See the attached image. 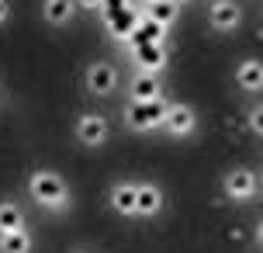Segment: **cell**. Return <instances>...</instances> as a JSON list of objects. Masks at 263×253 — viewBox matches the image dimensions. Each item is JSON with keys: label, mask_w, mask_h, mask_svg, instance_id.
<instances>
[{"label": "cell", "mask_w": 263, "mask_h": 253, "mask_svg": "<svg viewBox=\"0 0 263 253\" xmlns=\"http://www.w3.org/2000/svg\"><path fill=\"white\" fill-rule=\"evenodd\" d=\"M163 132L173 135V139H187V135L197 132V115L191 104H180V101H170V111H166V121H163Z\"/></svg>", "instance_id": "52a82bcc"}, {"label": "cell", "mask_w": 263, "mask_h": 253, "mask_svg": "<svg viewBox=\"0 0 263 253\" xmlns=\"http://www.w3.org/2000/svg\"><path fill=\"white\" fill-rule=\"evenodd\" d=\"M73 4H77L80 11H97L101 7V0H73Z\"/></svg>", "instance_id": "ffe728a7"}, {"label": "cell", "mask_w": 263, "mask_h": 253, "mask_svg": "<svg viewBox=\"0 0 263 253\" xmlns=\"http://www.w3.org/2000/svg\"><path fill=\"white\" fill-rule=\"evenodd\" d=\"M256 246H260V250H263V219H260V222H256Z\"/></svg>", "instance_id": "44dd1931"}, {"label": "cell", "mask_w": 263, "mask_h": 253, "mask_svg": "<svg viewBox=\"0 0 263 253\" xmlns=\"http://www.w3.org/2000/svg\"><path fill=\"white\" fill-rule=\"evenodd\" d=\"M35 250V240L28 229H17V232H4L0 236V253H31Z\"/></svg>", "instance_id": "2e32d148"}, {"label": "cell", "mask_w": 263, "mask_h": 253, "mask_svg": "<svg viewBox=\"0 0 263 253\" xmlns=\"http://www.w3.org/2000/svg\"><path fill=\"white\" fill-rule=\"evenodd\" d=\"M236 87L242 94H263V59H242L236 66Z\"/></svg>", "instance_id": "30bf717a"}, {"label": "cell", "mask_w": 263, "mask_h": 253, "mask_svg": "<svg viewBox=\"0 0 263 253\" xmlns=\"http://www.w3.org/2000/svg\"><path fill=\"white\" fill-rule=\"evenodd\" d=\"M11 0H0V28H4V25H7V21H11Z\"/></svg>", "instance_id": "d6986e66"}, {"label": "cell", "mask_w": 263, "mask_h": 253, "mask_svg": "<svg viewBox=\"0 0 263 253\" xmlns=\"http://www.w3.org/2000/svg\"><path fill=\"white\" fill-rule=\"evenodd\" d=\"M73 132H77V142L80 146H104L107 135H111V121L104 118V115H97V111H90V115H80L77 125H73Z\"/></svg>", "instance_id": "3957f363"}, {"label": "cell", "mask_w": 263, "mask_h": 253, "mask_svg": "<svg viewBox=\"0 0 263 253\" xmlns=\"http://www.w3.org/2000/svg\"><path fill=\"white\" fill-rule=\"evenodd\" d=\"M132 7V0H101V7H97V14L104 17V25H111L118 14H125Z\"/></svg>", "instance_id": "e0dca14e"}, {"label": "cell", "mask_w": 263, "mask_h": 253, "mask_svg": "<svg viewBox=\"0 0 263 253\" xmlns=\"http://www.w3.org/2000/svg\"><path fill=\"white\" fill-rule=\"evenodd\" d=\"M159 212H163V191H159V184L142 180V184L135 187V215H142V219H156Z\"/></svg>", "instance_id": "9c48e42d"}, {"label": "cell", "mask_w": 263, "mask_h": 253, "mask_svg": "<svg viewBox=\"0 0 263 253\" xmlns=\"http://www.w3.org/2000/svg\"><path fill=\"white\" fill-rule=\"evenodd\" d=\"M83 83H87V91L93 97H111L115 87H118V69L111 66V63H90V66L83 69Z\"/></svg>", "instance_id": "8992f818"}, {"label": "cell", "mask_w": 263, "mask_h": 253, "mask_svg": "<svg viewBox=\"0 0 263 253\" xmlns=\"http://www.w3.org/2000/svg\"><path fill=\"white\" fill-rule=\"evenodd\" d=\"M28 194H31V201L39 205V208H45V212H69V205H73V198H69V184H66L63 177L55 170H35L31 177H28Z\"/></svg>", "instance_id": "6da1fadb"}, {"label": "cell", "mask_w": 263, "mask_h": 253, "mask_svg": "<svg viewBox=\"0 0 263 253\" xmlns=\"http://www.w3.org/2000/svg\"><path fill=\"white\" fill-rule=\"evenodd\" d=\"M222 191L229 201H236V205H246V201L256 198V173L246 170V167H236V170H229L222 177Z\"/></svg>", "instance_id": "277c9868"}, {"label": "cell", "mask_w": 263, "mask_h": 253, "mask_svg": "<svg viewBox=\"0 0 263 253\" xmlns=\"http://www.w3.org/2000/svg\"><path fill=\"white\" fill-rule=\"evenodd\" d=\"M246 121H250V132L263 139V104H253L250 107V118H246Z\"/></svg>", "instance_id": "ac0fdd59"}, {"label": "cell", "mask_w": 263, "mask_h": 253, "mask_svg": "<svg viewBox=\"0 0 263 253\" xmlns=\"http://www.w3.org/2000/svg\"><path fill=\"white\" fill-rule=\"evenodd\" d=\"M17 229H28L25 226V208L17 201H0V236L4 232H17Z\"/></svg>", "instance_id": "9a60e30c"}, {"label": "cell", "mask_w": 263, "mask_h": 253, "mask_svg": "<svg viewBox=\"0 0 263 253\" xmlns=\"http://www.w3.org/2000/svg\"><path fill=\"white\" fill-rule=\"evenodd\" d=\"M135 187L132 180H121V184L111 187V208L118 215H135Z\"/></svg>", "instance_id": "5bb4252c"}, {"label": "cell", "mask_w": 263, "mask_h": 253, "mask_svg": "<svg viewBox=\"0 0 263 253\" xmlns=\"http://www.w3.org/2000/svg\"><path fill=\"white\" fill-rule=\"evenodd\" d=\"M208 25L215 31H236L242 25V7L236 0H211L208 4Z\"/></svg>", "instance_id": "ba28073f"}, {"label": "cell", "mask_w": 263, "mask_h": 253, "mask_svg": "<svg viewBox=\"0 0 263 253\" xmlns=\"http://www.w3.org/2000/svg\"><path fill=\"white\" fill-rule=\"evenodd\" d=\"M77 4L73 0H42V17L49 21L52 28H63V25H69L73 17H77Z\"/></svg>", "instance_id": "4fadbf2b"}, {"label": "cell", "mask_w": 263, "mask_h": 253, "mask_svg": "<svg viewBox=\"0 0 263 253\" xmlns=\"http://www.w3.org/2000/svg\"><path fill=\"white\" fill-rule=\"evenodd\" d=\"M142 17L156 21L159 28H173L180 21V4H177V0H153V4H142Z\"/></svg>", "instance_id": "8fae6325"}, {"label": "cell", "mask_w": 263, "mask_h": 253, "mask_svg": "<svg viewBox=\"0 0 263 253\" xmlns=\"http://www.w3.org/2000/svg\"><path fill=\"white\" fill-rule=\"evenodd\" d=\"M139 4H153V0H139Z\"/></svg>", "instance_id": "7402d4cb"}, {"label": "cell", "mask_w": 263, "mask_h": 253, "mask_svg": "<svg viewBox=\"0 0 263 253\" xmlns=\"http://www.w3.org/2000/svg\"><path fill=\"white\" fill-rule=\"evenodd\" d=\"M177 4H187V0H177Z\"/></svg>", "instance_id": "603a6c76"}, {"label": "cell", "mask_w": 263, "mask_h": 253, "mask_svg": "<svg viewBox=\"0 0 263 253\" xmlns=\"http://www.w3.org/2000/svg\"><path fill=\"white\" fill-rule=\"evenodd\" d=\"M166 111H170V101L166 97H156V101H128L121 118L128 125L132 132H156L163 129L166 121Z\"/></svg>", "instance_id": "7a4b0ae2"}, {"label": "cell", "mask_w": 263, "mask_h": 253, "mask_svg": "<svg viewBox=\"0 0 263 253\" xmlns=\"http://www.w3.org/2000/svg\"><path fill=\"white\" fill-rule=\"evenodd\" d=\"M260 184H263V173H260Z\"/></svg>", "instance_id": "cb8c5ba5"}, {"label": "cell", "mask_w": 263, "mask_h": 253, "mask_svg": "<svg viewBox=\"0 0 263 253\" xmlns=\"http://www.w3.org/2000/svg\"><path fill=\"white\" fill-rule=\"evenodd\" d=\"M128 56H132L135 73H153V77H159V73L166 69V56H170V49H166V42H153V45L132 49Z\"/></svg>", "instance_id": "5b68a950"}, {"label": "cell", "mask_w": 263, "mask_h": 253, "mask_svg": "<svg viewBox=\"0 0 263 253\" xmlns=\"http://www.w3.org/2000/svg\"><path fill=\"white\" fill-rule=\"evenodd\" d=\"M163 97V83L153 73H135L128 83V101H156Z\"/></svg>", "instance_id": "7c38bea8"}]
</instances>
